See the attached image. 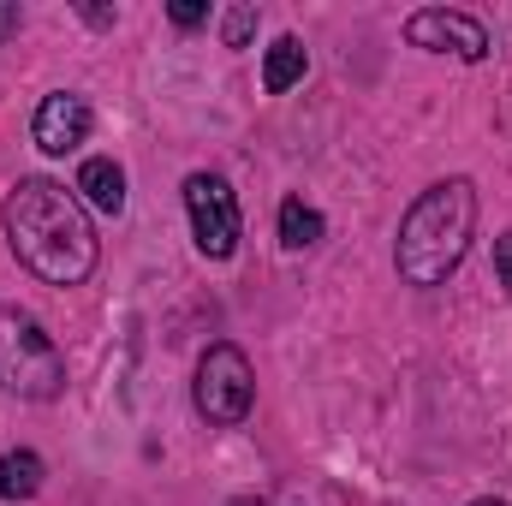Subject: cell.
Listing matches in <instances>:
<instances>
[{
    "label": "cell",
    "mask_w": 512,
    "mask_h": 506,
    "mask_svg": "<svg viewBox=\"0 0 512 506\" xmlns=\"http://www.w3.org/2000/svg\"><path fill=\"white\" fill-rule=\"evenodd\" d=\"M0 221H6L12 256H18L42 286H78V280H90V268H96V256H102L96 227H90V215H84V197H72V191L54 185V179H18V185L6 191Z\"/></svg>",
    "instance_id": "6da1fadb"
},
{
    "label": "cell",
    "mask_w": 512,
    "mask_h": 506,
    "mask_svg": "<svg viewBox=\"0 0 512 506\" xmlns=\"http://www.w3.org/2000/svg\"><path fill=\"white\" fill-rule=\"evenodd\" d=\"M471 233H477V185L471 179L429 185L399 221V245H393L399 280L405 286H447V274L471 251Z\"/></svg>",
    "instance_id": "7a4b0ae2"
},
{
    "label": "cell",
    "mask_w": 512,
    "mask_h": 506,
    "mask_svg": "<svg viewBox=\"0 0 512 506\" xmlns=\"http://www.w3.org/2000/svg\"><path fill=\"white\" fill-rule=\"evenodd\" d=\"M0 393L12 399H60L66 393V358L48 340V328L0 298Z\"/></svg>",
    "instance_id": "3957f363"
},
{
    "label": "cell",
    "mask_w": 512,
    "mask_h": 506,
    "mask_svg": "<svg viewBox=\"0 0 512 506\" xmlns=\"http://www.w3.org/2000/svg\"><path fill=\"white\" fill-rule=\"evenodd\" d=\"M251 399H256V376H251V358L239 346H209L203 364H197V411L221 429L245 423L251 417Z\"/></svg>",
    "instance_id": "277c9868"
},
{
    "label": "cell",
    "mask_w": 512,
    "mask_h": 506,
    "mask_svg": "<svg viewBox=\"0 0 512 506\" xmlns=\"http://www.w3.org/2000/svg\"><path fill=\"white\" fill-rule=\"evenodd\" d=\"M185 215H191L197 251L209 256V262H227V256L239 251L245 221H239V197H233V185L221 173H191L185 179Z\"/></svg>",
    "instance_id": "5b68a950"
},
{
    "label": "cell",
    "mask_w": 512,
    "mask_h": 506,
    "mask_svg": "<svg viewBox=\"0 0 512 506\" xmlns=\"http://www.w3.org/2000/svg\"><path fill=\"white\" fill-rule=\"evenodd\" d=\"M405 42L429 48V54H459V60H489V30L471 12H447V6H423L405 18Z\"/></svg>",
    "instance_id": "8992f818"
},
{
    "label": "cell",
    "mask_w": 512,
    "mask_h": 506,
    "mask_svg": "<svg viewBox=\"0 0 512 506\" xmlns=\"http://www.w3.org/2000/svg\"><path fill=\"white\" fill-rule=\"evenodd\" d=\"M30 137H36V149H42V155H72V149L90 137V102H84V96H72V90L42 96L36 120H30Z\"/></svg>",
    "instance_id": "52a82bcc"
},
{
    "label": "cell",
    "mask_w": 512,
    "mask_h": 506,
    "mask_svg": "<svg viewBox=\"0 0 512 506\" xmlns=\"http://www.w3.org/2000/svg\"><path fill=\"white\" fill-rule=\"evenodd\" d=\"M78 191H84V203H90V209L120 215V209H126V167H120V161H108V155H90V161L78 167Z\"/></svg>",
    "instance_id": "ba28073f"
},
{
    "label": "cell",
    "mask_w": 512,
    "mask_h": 506,
    "mask_svg": "<svg viewBox=\"0 0 512 506\" xmlns=\"http://www.w3.org/2000/svg\"><path fill=\"white\" fill-rule=\"evenodd\" d=\"M42 477H48V465H42L30 447H12V453H0V501H36Z\"/></svg>",
    "instance_id": "9c48e42d"
},
{
    "label": "cell",
    "mask_w": 512,
    "mask_h": 506,
    "mask_svg": "<svg viewBox=\"0 0 512 506\" xmlns=\"http://www.w3.org/2000/svg\"><path fill=\"white\" fill-rule=\"evenodd\" d=\"M304 66H310L304 42H298V36H280V42L268 48V60H262V90H268V96H286V90L304 78Z\"/></svg>",
    "instance_id": "30bf717a"
},
{
    "label": "cell",
    "mask_w": 512,
    "mask_h": 506,
    "mask_svg": "<svg viewBox=\"0 0 512 506\" xmlns=\"http://www.w3.org/2000/svg\"><path fill=\"white\" fill-rule=\"evenodd\" d=\"M322 233H328V221L304 197H286L280 203V245L286 251H310V245H322Z\"/></svg>",
    "instance_id": "8fae6325"
},
{
    "label": "cell",
    "mask_w": 512,
    "mask_h": 506,
    "mask_svg": "<svg viewBox=\"0 0 512 506\" xmlns=\"http://www.w3.org/2000/svg\"><path fill=\"white\" fill-rule=\"evenodd\" d=\"M221 36H227V48H245V42L256 36V6H227Z\"/></svg>",
    "instance_id": "7c38bea8"
},
{
    "label": "cell",
    "mask_w": 512,
    "mask_h": 506,
    "mask_svg": "<svg viewBox=\"0 0 512 506\" xmlns=\"http://www.w3.org/2000/svg\"><path fill=\"white\" fill-rule=\"evenodd\" d=\"M167 12H173V24H179V30H191V24H203V18H209V6H203V0H173Z\"/></svg>",
    "instance_id": "4fadbf2b"
},
{
    "label": "cell",
    "mask_w": 512,
    "mask_h": 506,
    "mask_svg": "<svg viewBox=\"0 0 512 506\" xmlns=\"http://www.w3.org/2000/svg\"><path fill=\"white\" fill-rule=\"evenodd\" d=\"M495 274H501V286L512 292V233H501V239H495Z\"/></svg>",
    "instance_id": "5bb4252c"
},
{
    "label": "cell",
    "mask_w": 512,
    "mask_h": 506,
    "mask_svg": "<svg viewBox=\"0 0 512 506\" xmlns=\"http://www.w3.org/2000/svg\"><path fill=\"white\" fill-rule=\"evenodd\" d=\"M24 24V12H18V0H0V36H12Z\"/></svg>",
    "instance_id": "9a60e30c"
},
{
    "label": "cell",
    "mask_w": 512,
    "mask_h": 506,
    "mask_svg": "<svg viewBox=\"0 0 512 506\" xmlns=\"http://www.w3.org/2000/svg\"><path fill=\"white\" fill-rule=\"evenodd\" d=\"M471 506H507V501H495V495H489V501H471Z\"/></svg>",
    "instance_id": "2e32d148"
},
{
    "label": "cell",
    "mask_w": 512,
    "mask_h": 506,
    "mask_svg": "<svg viewBox=\"0 0 512 506\" xmlns=\"http://www.w3.org/2000/svg\"><path fill=\"white\" fill-rule=\"evenodd\" d=\"M233 506H262V501H233Z\"/></svg>",
    "instance_id": "e0dca14e"
}]
</instances>
